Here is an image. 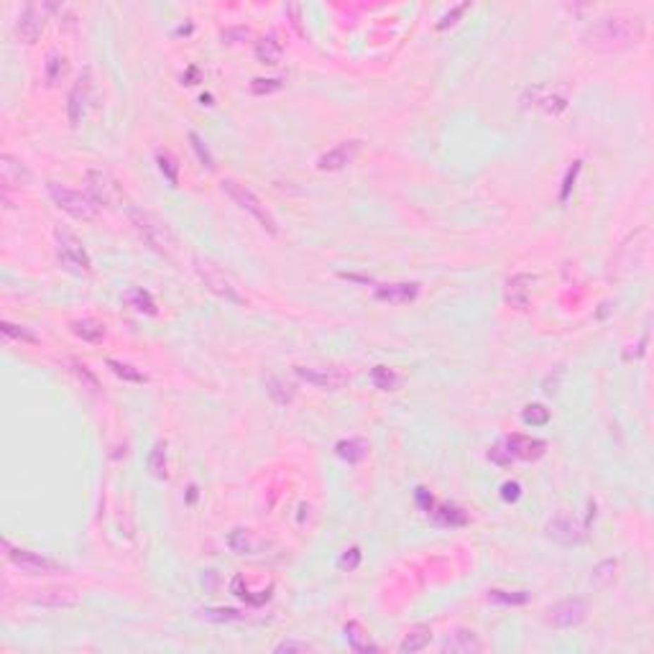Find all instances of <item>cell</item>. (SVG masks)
Listing matches in <instances>:
<instances>
[{
	"label": "cell",
	"mask_w": 654,
	"mask_h": 654,
	"mask_svg": "<svg viewBox=\"0 0 654 654\" xmlns=\"http://www.w3.org/2000/svg\"><path fill=\"white\" fill-rule=\"evenodd\" d=\"M644 39L641 15H606L593 21L583 31V44L593 51H619L639 44Z\"/></svg>",
	"instance_id": "6da1fadb"
},
{
	"label": "cell",
	"mask_w": 654,
	"mask_h": 654,
	"mask_svg": "<svg viewBox=\"0 0 654 654\" xmlns=\"http://www.w3.org/2000/svg\"><path fill=\"white\" fill-rule=\"evenodd\" d=\"M131 222L138 230V235L146 241V246H151L156 253L166 256V258H174L177 253V235L172 233V227L166 225L161 218H156L153 213H146V210H131Z\"/></svg>",
	"instance_id": "7a4b0ae2"
},
{
	"label": "cell",
	"mask_w": 654,
	"mask_h": 654,
	"mask_svg": "<svg viewBox=\"0 0 654 654\" xmlns=\"http://www.w3.org/2000/svg\"><path fill=\"white\" fill-rule=\"evenodd\" d=\"M192 263H194V271H197V276L202 279V284H205V287L213 291V294L222 296L225 302L246 304V296L238 291V284H235L233 279L225 274V269H220V266H218L213 258H202V256H194Z\"/></svg>",
	"instance_id": "3957f363"
},
{
	"label": "cell",
	"mask_w": 654,
	"mask_h": 654,
	"mask_svg": "<svg viewBox=\"0 0 654 654\" xmlns=\"http://www.w3.org/2000/svg\"><path fill=\"white\" fill-rule=\"evenodd\" d=\"M49 197L54 200V205L59 210H64L67 215L77 218V220H95L97 218V202L87 194H82L80 189H72V187H64L59 182H49L46 184Z\"/></svg>",
	"instance_id": "277c9868"
},
{
	"label": "cell",
	"mask_w": 654,
	"mask_h": 654,
	"mask_svg": "<svg viewBox=\"0 0 654 654\" xmlns=\"http://www.w3.org/2000/svg\"><path fill=\"white\" fill-rule=\"evenodd\" d=\"M54 238L56 253H59V261L64 263V269L72 271V274H87L90 271V256L84 251L82 241L64 225L54 227Z\"/></svg>",
	"instance_id": "5b68a950"
},
{
	"label": "cell",
	"mask_w": 654,
	"mask_h": 654,
	"mask_svg": "<svg viewBox=\"0 0 654 654\" xmlns=\"http://www.w3.org/2000/svg\"><path fill=\"white\" fill-rule=\"evenodd\" d=\"M222 184V192L230 197V200L235 202V205L241 207V210H246V213L251 215V218H256V220L261 222L269 233H276V220H274V215L266 210V205H263L258 197H256L253 192H251L249 187L246 184H241V182H235V180H222L220 182Z\"/></svg>",
	"instance_id": "8992f818"
},
{
	"label": "cell",
	"mask_w": 654,
	"mask_h": 654,
	"mask_svg": "<svg viewBox=\"0 0 654 654\" xmlns=\"http://www.w3.org/2000/svg\"><path fill=\"white\" fill-rule=\"evenodd\" d=\"M84 180H87V192H90V197L97 205L111 207V210L123 205L125 200L123 187H120V182L108 169H97V166L95 169H87Z\"/></svg>",
	"instance_id": "52a82bcc"
},
{
	"label": "cell",
	"mask_w": 654,
	"mask_h": 654,
	"mask_svg": "<svg viewBox=\"0 0 654 654\" xmlns=\"http://www.w3.org/2000/svg\"><path fill=\"white\" fill-rule=\"evenodd\" d=\"M3 547H6V552H8V560H11L15 567H21L23 572H28V575H51V572L64 570L56 560L46 558V555H39V552L21 550V547H11L8 539L3 542Z\"/></svg>",
	"instance_id": "ba28073f"
},
{
	"label": "cell",
	"mask_w": 654,
	"mask_h": 654,
	"mask_svg": "<svg viewBox=\"0 0 654 654\" xmlns=\"http://www.w3.org/2000/svg\"><path fill=\"white\" fill-rule=\"evenodd\" d=\"M547 537L555 539L558 544H565V547H572V544H580L586 539V527L578 522V519L567 517V514H555V517L547 522Z\"/></svg>",
	"instance_id": "9c48e42d"
},
{
	"label": "cell",
	"mask_w": 654,
	"mask_h": 654,
	"mask_svg": "<svg viewBox=\"0 0 654 654\" xmlns=\"http://www.w3.org/2000/svg\"><path fill=\"white\" fill-rule=\"evenodd\" d=\"M522 100L529 105V108H534V111H542L544 115H560V113L567 108V97L555 92L552 87H544V84L529 87V90L524 92Z\"/></svg>",
	"instance_id": "30bf717a"
},
{
	"label": "cell",
	"mask_w": 654,
	"mask_h": 654,
	"mask_svg": "<svg viewBox=\"0 0 654 654\" xmlns=\"http://www.w3.org/2000/svg\"><path fill=\"white\" fill-rule=\"evenodd\" d=\"M46 6H36V3H28L21 11L18 21H15V34L21 36L26 44H34L39 36H42L44 26H46Z\"/></svg>",
	"instance_id": "8fae6325"
},
{
	"label": "cell",
	"mask_w": 654,
	"mask_h": 654,
	"mask_svg": "<svg viewBox=\"0 0 654 654\" xmlns=\"http://www.w3.org/2000/svg\"><path fill=\"white\" fill-rule=\"evenodd\" d=\"M358 153H360V141H356V138L353 141H343V144H338L335 149L325 151L322 156L317 158V169H322V172H340L348 164H353Z\"/></svg>",
	"instance_id": "7c38bea8"
},
{
	"label": "cell",
	"mask_w": 654,
	"mask_h": 654,
	"mask_svg": "<svg viewBox=\"0 0 654 654\" xmlns=\"http://www.w3.org/2000/svg\"><path fill=\"white\" fill-rule=\"evenodd\" d=\"M294 373L302 381L312 386H320V389H340L351 381V376L340 368H310V365H296Z\"/></svg>",
	"instance_id": "4fadbf2b"
},
{
	"label": "cell",
	"mask_w": 654,
	"mask_h": 654,
	"mask_svg": "<svg viewBox=\"0 0 654 654\" xmlns=\"http://www.w3.org/2000/svg\"><path fill=\"white\" fill-rule=\"evenodd\" d=\"M586 613H588V606L580 598L560 600L558 606L550 608V624L552 627H558V629L578 627L580 621L586 619Z\"/></svg>",
	"instance_id": "5bb4252c"
},
{
	"label": "cell",
	"mask_w": 654,
	"mask_h": 654,
	"mask_svg": "<svg viewBox=\"0 0 654 654\" xmlns=\"http://www.w3.org/2000/svg\"><path fill=\"white\" fill-rule=\"evenodd\" d=\"M503 445H506V450L511 453L514 460L517 458L519 460H537V458H542L547 453V442L537 440V437H527V434H509L503 440Z\"/></svg>",
	"instance_id": "9a60e30c"
},
{
	"label": "cell",
	"mask_w": 654,
	"mask_h": 654,
	"mask_svg": "<svg viewBox=\"0 0 654 654\" xmlns=\"http://www.w3.org/2000/svg\"><path fill=\"white\" fill-rule=\"evenodd\" d=\"M442 652L448 654H478L483 652V641L473 629H455L442 641Z\"/></svg>",
	"instance_id": "2e32d148"
},
{
	"label": "cell",
	"mask_w": 654,
	"mask_h": 654,
	"mask_svg": "<svg viewBox=\"0 0 654 654\" xmlns=\"http://www.w3.org/2000/svg\"><path fill=\"white\" fill-rule=\"evenodd\" d=\"M28 180H31V174H28L26 164H23L21 158L11 156V153L0 156V182H3V189L28 184Z\"/></svg>",
	"instance_id": "e0dca14e"
},
{
	"label": "cell",
	"mask_w": 654,
	"mask_h": 654,
	"mask_svg": "<svg viewBox=\"0 0 654 654\" xmlns=\"http://www.w3.org/2000/svg\"><path fill=\"white\" fill-rule=\"evenodd\" d=\"M532 282H534V276L532 274H517L506 282V291H503V294H506V302H509L514 310H527V307H529Z\"/></svg>",
	"instance_id": "ac0fdd59"
},
{
	"label": "cell",
	"mask_w": 654,
	"mask_h": 654,
	"mask_svg": "<svg viewBox=\"0 0 654 654\" xmlns=\"http://www.w3.org/2000/svg\"><path fill=\"white\" fill-rule=\"evenodd\" d=\"M420 294V284L401 282V284H384L376 289V299L386 304H409Z\"/></svg>",
	"instance_id": "d6986e66"
},
{
	"label": "cell",
	"mask_w": 654,
	"mask_h": 654,
	"mask_svg": "<svg viewBox=\"0 0 654 654\" xmlns=\"http://www.w3.org/2000/svg\"><path fill=\"white\" fill-rule=\"evenodd\" d=\"M87 75H90V69L84 72V77H80L75 82V87L69 90V123L72 125H80V120H82L84 115V108H87V90H90V80H87Z\"/></svg>",
	"instance_id": "ffe728a7"
},
{
	"label": "cell",
	"mask_w": 654,
	"mask_h": 654,
	"mask_svg": "<svg viewBox=\"0 0 654 654\" xmlns=\"http://www.w3.org/2000/svg\"><path fill=\"white\" fill-rule=\"evenodd\" d=\"M34 603L46 608H69L77 606V593L69 588H49V591H39V596H34Z\"/></svg>",
	"instance_id": "44dd1931"
},
{
	"label": "cell",
	"mask_w": 654,
	"mask_h": 654,
	"mask_svg": "<svg viewBox=\"0 0 654 654\" xmlns=\"http://www.w3.org/2000/svg\"><path fill=\"white\" fill-rule=\"evenodd\" d=\"M345 639H348V644H351V649H356V652H376V644L371 641V636L365 634V629L360 627L358 621H348L345 624Z\"/></svg>",
	"instance_id": "7402d4cb"
},
{
	"label": "cell",
	"mask_w": 654,
	"mask_h": 654,
	"mask_svg": "<svg viewBox=\"0 0 654 654\" xmlns=\"http://www.w3.org/2000/svg\"><path fill=\"white\" fill-rule=\"evenodd\" d=\"M72 332L87 343H100L105 338V325L100 320H92V317H82V320L72 322Z\"/></svg>",
	"instance_id": "603a6c76"
},
{
	"label": "cell",
	"mask_w": 654,
	"mask_h": 654,
	"mask_svg": "<svg viewBox=\"0 0 654 654\" xmlns=\"http://www.w3.org/2000/svg\"><path fill=\"white\" fill-rule=\"evenodd\" d=\"M432 641V629L429 627H414L412 631L406 634L404 641L399 644L401 654H412V652H422Z\"/></svg>",
	"instance_id": "cb8c5ba5"
},
{
	"label": "cell",
	"mask_w": 654,
	"mask_h": 654,
	"mask_svg": "<svg viewBox=\"0 0 654 654\" xmlns=\"http://www.w3.org/2000/svg\"><path fill=\"white\" fill-rule=\"evenodd\" d=\"M365 453H368V442L360 440V437H351V440H340L338 445H335V455H338V458H343V460H348V463L363 460Z\"/></svg>",
	"instance_id": "d4e9b609"
},
{
	"label": "cell",
	"mask_w": 654,
	"mask_h": 654,
	"mask_svg": "<svg viewBox=\"0 0 654 654\" xmlns=\"http://www.w3.org/2000/svg\"><path fill=\"white\" fill-rule=\"evenodd\" d=\"M432 517L442 527H465L468 524V514L460 509V506H453V503H445L440 509H432Z\"/></svg>",
	"instance_id": "484cf974"
},
{
	"label": "cell",
	"mask_w": 654,
	"mask_h": 654,
	"mask_svg": "<svg viewBox=\"0 0 654 654\" xmlns=\"http://www.w3.org/2000/svg\"><path fill=\"white\" fill-rule=\"evenodd\" d=\"M256 59L263 64L282 62V44L276 42V36H266L261 42H256Z\"/></svg>",
	"instance_id": "4316f807"
},
{
	"label": "cell",
	"mask_w": 654,
	"mask_h": 654,
	"mask_svg": "<svg viewBox=\"0 0 654 654\" xmlns=\"http://www.w3.org/2000/svg\"><path fill=\"white\" fill-rule=\"evenodd\" d=\"M67 75V59L62 54H49L46 64H44V77H46V84H59Z\"/></svg>",
	"instance_id": "83f0119b"
},
{
	"label": "cell",
	"mask_w": 654,
	"mask_h": 654,
	"mask_svg": "<svg viewBox=\"0 0 654 654\" xmlns=\"http://www.w3.org/2000/svg\"><path fill=\"white\" fill-rule=\"evenodd\" d=\"M227 544H230V550L238 552V555H251V552H256L253 532H249V529H233L227 534Z\"/></svg>",
	"instance_id": "f1b7e54d"
},
{
	"label": "cell",
	"mask_w": 654,
	"mask_h": 654,
	"mask_svg": "<svg viewBox=\"0 0 654 654\" xmlns=\"http://www.w3.org/2000/svg\"><path fill=\"white\" fill-rule=\"evenodd\" d=\"M125 302L131 304L136 312H141V315H156V302H153V296L144 289L125 291Z\"/></svg>",
	"instance_id": "f546056e"
},
{
	"label": "cell",
	"mask_w": 654,
	"mask_h": 654,
	"mask_svg": "<svg viewBox=\"0 0 654 654\" xmlns=\"http://www.w3.org/2000/svg\"><path fill=\"white\" fill-rule=\"evenodd\" d=\"M489 600H493V603H503V606H524V603H529L532 600V593H527V591L509 593V591H498V588H493V591H489Z\"/></svg>",
	"instance_id": "4dcf8cb0"
},
{
	"label": "cell",
	"mask_w": 654,
	"mask_h": 654,
	"mask_svg": "<svg viewBox=\"0 0 654 654\" xmlns=\"http://www.w3.org/2000/svg\"><path fill=\"white\" fill-rule=\"evenodd\" d=\"M156 164L158 169H161V174L166 177V182L172 187L180 184V164H177V158L172 156L169 151H156Z\"/></svg>",
	"instance_id": "1f68e13d"
},
{
	"label": "cell",
	"mask_w": 654,
	"mask_h": 654,
	"mask_svg": "<svg viewBox=\"0 0 654 654\" xmlns=\"http://www.w3.org/2000/svg\"><path fill=\"white\" fill-rule=\"evenodd\" d=\"M371 379H373V384H376V389H381V391H394L401 381L399 376H396L391 368H386V365H376L371 371Z\"/></svg>",
	"instance_id": "d6a6232c"
},
{
	"label": "cell",
	"mask_w": 654,
	"mask_h": 654,
	"mask_svg": "<svg viewBox=\"0 0 654 654\" xmlns=\"http://www.w3.org/2000/svg\"><path fill=\"white\" fill-rule=\"evenodd\" d=\"M522 420H524V425H532V427H542V425H547V422H550V409H547L544 404H529V406H524Z\"/></svg>",
	"instance_id": "836d02e7"
},
{
	"label": "cell",
	"mask_w": 654,
	"mask_h": 654,
	"mask_svg": "<svg viewBox=\"0 0 654 654\" xmlns=\"http://www.w3.org/2000/svg\"><path fill=\"white\" fill-rule=\"evenodd\" d=\"M269 396L276 404H289L294 399V386L284 379H269Z\"/></svg>",
	"instance_id": "e575fe53"
},
{
	"label": "cell",
	"mask_w": 654,
	"mask_h": 654,
	"mask_svg": "<svg viewBox=\"0 0 654 654\" xmlns=\"http://www.w3.org/2000/svg\"><path fill=\"white\" fill-rule=\"evenodd\" d=\"M149 470L156 478H166V442H156L149 455Z\"/></svg>",
	"instance_id": "d590c367"
},
{
	"label": "cell",
	"mask_w": 654,
	"mask_h": 654,
	"mask_svg": "<svg viewBox=\"0 0 654 654\" xmlns=\"http://www.w3.org/2000/svg\"><path fill=\"white\" fill-rule=\"evenodd\" d=\"M108 368H113V373L120 376L123 381H133V384H144L146 381V376L141 371H136L133 365L120 363V360H115V358H108Z\"/></svg>",
	"instance_id": "8d00e7d4"
},
{
	"label": "cell",
	"mask_w": 654,
	"mask_h": 654,
	"mask_svg": "<svg viewBox=\"0 0 654 654\" xmlns=\"http://www.w3.org/2000/svg\"><path fill=\"white\" fill-rule=\"evenodd\" d=\"M613 575H616V560H603V562L596 565V570H593V583L598 588H606L613 580Z\"/></svg>",
	"instance_id": "74e56055"
},
{
	"label": "cell",
	"mask_w": 654,
	"mask_h": 654,
	"mask_svg": "<svg viewBox=\"0 0 654 654\" xmlns=\"http://www.w3.org/2000/svg\"><path fill=\"white\" fill-rule=\"evenodd\" d=\"M189 141H192V149L197 151V156H200V161L207 166V169H215V158L213 153H210V149H207V144L202 141L197 133H189Z\"/></svg>",
	"instance_id": "f35d334b"
},
{
	"label": "cell",
	"mask_w": 654,
	"mask_h": 654,
	"mask_svg": "<svg viewBox=\"0 0 654 654\" xmlns=\"http://www.w3.org/2000/svg\"><path fill=\"white\" fill-rule=\"evenodd\" d=\"M0 330H3L6 338H18V340H26V343H36L34 332L26 330V327H18V325H13V322H3L0 325Z\"/></svg>",
	"instance_id": "ab89813d"
},
{
	"label": "cell",
	"mask_w": 654,
	"mask_h": 654,
	"mask_svg": "<svg viewBox=\"0 0 654 654\" xmlns=\"http://www.w3.org/2000/svg\"><path fill=\"white\" fill-rule=\"evenodd\" d=\"M282 90V80H263V77H256L251 82V92L253 95H269V92Z\"/></svg>",
	"instance_id": "60d3db41"
},
{
	"label": "cell",
	"mask_w": 654,
	"mask_h": 654,
	"mask_svg": "<svg viewBox=\"0 0 654 654\" xmlns=\"http://www.w3.org/2000/svg\"><path fill=\"white\" fill-rule=\"evenodd\" d=\"M202 613H205V619H210V621H241L243 619V613L233 611V608H207V611H202Z\"/></svg>",
	"instance_id": "b9f144b4"
},
{
	"label": "cell",
	"mask_w": 654,
	"mask_h": 654,
	"mask_svg": "<svg viewBox=\"0 0 654 654\" xmlns=\"http://www.w3.org/2000/svg\"><path fill=\"white\" fill-rule=\"evenodd\" d=\"M489 460L496 463V465H511L514 458H511V453L506 450V445H496V448L489 450Z\"/></svg>",
	"instance_id": "7bdbcfd3"
},
{
	"label": "cell",
	"mask_w": 654,
	"mask_h": 654,
	"mask_svg": "<svg viewBox=\"0 0 654 654\" xmlns=\"http://www.w3.org/2000/svg\"><path fill=\"white\" fill-rule=\"evenodd\" d=\"M519 496H522V486H519L517 481H506L501 486V498L506 503H514L519 501Z\"/></svg>",
	"instance_id": "ee69618b"
},
{
	"label": "cell",
	"mask_w": 654,
	"mask_h": 654,
	"mask_svg": "<svg viewBox=\"0 0 654 654\" xmlns=\"http://www.w3.org/2000/svg\"><path fill=\"white\" fill-rule=\"evenodd\" d=\"M358 562H360V550H358V547H351V550L345 552L343 558L338 560V565L343 567V570H356V567H358Z\"/></svg>",
	"instance_id": "f6af8a7d"
},
{
	"label": "cell",
	"mask_w": 654,
	"mask_h": 654,
	"mask_svg": "<svg viewBox=\"0 0 654 654\" xmlns=\"http://www.w3.org/2000/svg\"><path fill=\"white\" fill-rule=\"evenodd\" d=\"M312 644H307V641H296V639H287L282 641V644H276V652L284 654V652H310Z\"/></svg>",
	"instance_id": "bcb514c9"
},
{
	"label": "cell",
	"mask_w": 654,
	"mask_h": 654,
	"mask_svg": "<svg viewBox=\"0 0 654 654\" xmlns=\"http://www.w3.org/2000/svg\"><path fill=\"white\" fill-rule=\"evenodd\" d=\"M578 172H580V161H572V166H570V172H567V177H565V184H562V192H560V200H567V194H570V187H572V182H575V177H578Z\"/></svg>",
	"instance_id": "7dc6e473"
},
{
	"label": "cell",
	"mask_w": 654,
	"mask_h": 654,
	"mask_svg": "<svg viewBox=\"0 0 654 654\" xmlns=\"http://www.w3.org/2000/svg\"><path fill=\"white\" fill-rule=\"evenodd\" d=\"M251 36V31L246 26H235V28H225L222 31V42H230V44H235L238 39H249Z\"/></svg>",
	"instance_id": "c3c4849f"
},
{
	"label": "cell",
	"mask_w": 654,
	"mask_h": 654,
	"mask_svg": "<svg viewBox=\"0 0 654 654\" xmlns=\"http://www.w3.org/2000/svg\"><path fill=\"white\" fill-rule=\"evenodd\" d=\"M465 11H468V3H460V6H455L453 11H450V13H445V15H442V18H440V23H437V28H448V26H453V23H455V18H458V15H460V13H465Z\"/></svg>",
	"instance_id": "681fc988"
},
{
	"label": "cell",
	"mask_w": 654,
	"mask_h": 654,
	"mask_svg": "<svg viewBox=\"0 0 654 654\" xmlns=\"http://www.w3.org/2000/svg\"><path fill=\"white\" fill-rule=\"evenodd\" d=\"M75 373H77V376H80V379L84 381V384L90 386V389H97V379H95V376H92V373H90V368H87V365H84V363H75Z\"/></svg>",
	"instance_id": "f907efd6"
},
{
	"label": "cell",
	"mask_w": 654,
	"mask_h": 654,
	"mask_svg": "<svg viewBox=\"0 0 654 654\" xmlns=\"http://www.w3.org/2000/svg\"><path fill=\"white\" fill-rule=\"evenodd\" d=\"M417 501H420V506L425 511H432V496H427L425 489H417Z\"/></svg>",
	"instance_id": "816d5d0a"
},
{
	"label": "cell",
	"mask_w": 654,
	"mask_h": 654,
	"mask_svg": "<svg viewBox=\"0 0 654 654\" xmlns=\"http://www.w3.org/2000/svg\"><path fill=\"white\" fill-rule=\"evenodd\" d=\"M299 11H302V6H296V3H289V6H287V13L291 15L294 28H299Z\"/></svg>",
	"instance_id": "f5cc1de1"
}]
</instances>
